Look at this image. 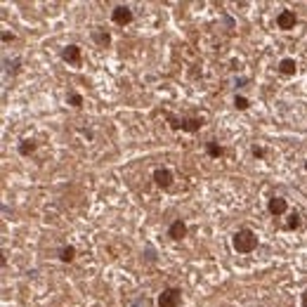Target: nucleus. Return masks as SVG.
Segmentation results:
<instances>
[{"mask_svg": "<svg viewBox=\"0 0 307 307\" xmlns=\"http://www.w3.org/2000/svg\"><path fill=\"white\" fill-rule=\"evenodd\" d=\"M232 248L241 255L253 253L255 248H258V234H255L253 229H248V227H241V229L234 232V236H232Z\"/></svg>", "mask_w": 307, "mask_h": 307, "instance_id": "obj_1", "label": "nucleus"}, {"mask_svg": "<svg viewBox=\"0 0 307 307\" xmlns=\"http://www.w3.org/2000/svg\"><path fill=\"white\" fill-rule=\"evenodd\" d=\"M159 307H180L182 305V291L180 288H175V286H170V288H163L159 293Z\"/></svg>", "mask_w": 307, "mask_h": 307, "instance_id": "obj_2", "label": "nucleus"}, {"mask_svg": "<svg viewBox=\"0 0 307 307\" xmlns=\"http://www.w3.org/2000/svg\"><path fill=\"white\" fill-rule=\"evenodd\" d=\"M111 21L118 24V26H128V24L132 21V10H130L128 5H116V7L111 10Z\"/></svg>", "mask_w": 307, "mask_h": 307, "instance_id": "obj_3", "label": "nucleus"}, {"mask_svg": "<svg viewBox=\"0 0 307 307\" xmlns=\"http://www.w3.org/2000/svg\"><path fill=\"white\" fill-rule=\"evenodd\" d=\"M298 24V17L293 10H281L276 14V26L281 29V31H291V29H296Z\"/></svg>", "mask_w": 307, "mask_h": 307, "instance_id": "obj_4", "label": "nucleus"}, {"mask_svg": "<svg viewBox=\"0 0 307 307\" xmlns=\"http://www.w3.org/2000/svg\"><path fill=\"white\" fill-rule=\"evenodd\" d=\"M62 59L66 64H71V66H81L83 64V52H81L78 45H66L62 50Z\"/></svg>", "mask_w": 307, "mask_h": 307, "instance_id": "obj_5", "label": "nucleus"}, {"mask_svg": "<svg viewBox=\"0 0 307 307\" xmlns=\"http://www.w3.org/2000/svg\"><path fill=\"white\" fill-rule=\"evenodd\" d=\"M151 177L156 182V187H161V189H170L173 187V170L168 168H156Z\"/></svg>", "mask_w": 307, "mask_h": 307, "instance_id": "obj_6", "label": "nucleus"}, {"mask_svg": "<svg viewBox=\"0 0 307 307\" xmlns=\"http://www.w3.org/2000/svg\"><path fill=\"white\" fill-rule=\"evenodd\" d=\"M168 236L173 239V241H182L184 236H187V222L182 220V218H177V220H173L168 227Z\"/></svg>", "mask_w": 307, "mask_h": 307, "instance_id": "obj_7", "label": "nucleus"}, {"mask_svg": "<svg viewBox=\"0 0 307 307\" xmlns=\"http://www.w3.org/2000/svg\"><path fill=\"white\" fill-rule=\"evenodd\" d=\"M267 211L272 213L274 218H279V215H284V213L288 211V201L284 199V196H272L269 203H267Z\"/></svg>", "mask_w": 307, "mask_h": 307, "instance_id": "obj_8", "label": "nucleus"}, {"mask_svg": "<svg viewBox=\"0 0 307 307\" xmlns=\"http://www.w3.org/2000/svg\"><path fill=\"white\" fill-rule=\"evenodd\" d=\"M90 36H92L95 45H99V47H109V45H111V33L106 31L104 26H95V29L90 31Z\"/></svg>", "mask_w": 307, "mask_h": 307, "instance_id": "obj_9", "label": "nucleus"}, {"mask_svg": "<svg viewBox=\"0 0 307 307\" xmlns=\"http://www.w3.org/2000/svg\"><path fill=\"white\" fill-rule=\"evenodd\" d=\"M276 71L281 76H296V71H298V62L293 59V57H284L281 62L276 64Z\"/></svg>", "mask_w": 307, "mask_h": 307, "instance_id": "obj_10", "label": "nucleus"}, {"mask_svg": "<svg viewBox=\"0 0 307 307\" xmlns=\"http://www.w3.org/2000/svg\"><path fill=\"white\" fill-rule=\"evenodd\" d=\"M203 128V118L194 116V118H180V130L182 132H199Z\"/></svg>", "mask_w": 307, "mask_h": 307, "instance_id": "obj_11", "label": "nucleus"}, {"mask_svg": "<svg viewBox=\"0 0 307 307\" xmlns=\"http://www.w3.org/2000/svg\"><path fill=\"white\" fill-rule=\"evenodd\" d=\"M206 154H208L211 159H220V156L224 154V149L220 147V142L211 139V142H206Z\"/></svg>", "mask_w": 307, "mask_h": 307, "instance_id": "obj_12", "label": "nucleus"}, {"mask_svg": "<svg viewBox=\"0 0 307 307\" xmlns=\"http://www.w3.org/2000/svg\"><path fill=\"white\" fill-rule=\"evenodd\" d=\"M36 149H38V142H36V139H21L19 142V154L21 156H31Z\"/></svg>", "mask_w": 307, "mask_h": 307, "instance_id": "obj_13", "label": "nucleus"}, {"mask_svg": "<svg viewBox=\"0 0 307 307\" xmlns=\"http://www.w3.org/2000/svg\"><path fill=\"white\" fill-rule=\"evenodd\" d=\"M74 258H76L74 246H64V248H59V260H62V263H74Z\"/></svg>", "mask_w": 307, "mask_h": 307, "instance_id": "obj_14", "label": "nucleus"}, {"mask_svg": "<svg viewBox=\"0 0 307 307\" xmlns=\"http://www.w3.org/2000/svg\"><path fill=\"white\" fill-rule=\"evenodd\" d=\"M300 224H303V215H300V213H298V211H293V213H291V215H288L286 229H298Z\"/></svg>", "mask_w": 307, "mask_h": 307, "instance_id": "obj_15", "label": "nucleus"}, {"mask_svg": "<svg viewBox=\"0 0 307 307\" xmlns=\"http://www.w3.org/2000/svg\"><path fill=\"white\" fill-rule=\"evenodd\" d=\"M66 102L74 106V109H81V106H83V95H78V92H69Z\"/></svg>", "mask_w": 307, "mask_h": 307, "instance_id": "obj_16", "label": "nucleus"}, {"mask_svg": "<svg viewBox=\"0 0 307 307\" xmlns=\"http://www.w3.org/2000/svg\"><path fill=\"white\" fill-rule=\"evenodd\" d=\"M234 106H236L239 111H246V109L251 106V99H248V97H241V95H236V97H234Z\"/></svg>", "mask_w": 307, "mask_h": 307, "instance_id": "obj_17", "label": "nucleus"}, {"mask_svg": "<svg viewBox=\"0 0 307 307\" xmlns=\"http://www.w3.org/2000/svg\"><path fill=\"white\" fill-rule=\"evenodd\" d=\"M5 66H7V74L14 76L17 71H19V59H12V62L10 59H5Z\"/></svg>", "mask_w": 307, "mask_h": 307, "instance_id": "obj_18", "label": "nucleus"}, {"mask_svg": "<svg viewBox=\"0 0 307 307\" xmlns=\"http://www.w3.org/2000/svg\"><path fill=\"white\" fill-rule=\"evenodd\" d=\"M166 121H168V123H170V128H173V130H180V118H177V116H173L170 111H166Z\"/></svg>", "mask_w": 307, "mask_h": 307, "instance_id": "obj_19", "label": "nucleus"}, {"mask_svg": "<svg viewBox=\"0 0 307 307\" xmlns=\"http://www.w3.org/2000/svg\"><path fill=\"white\" fill-rule=\"evenodd\" d=\"M251 154H253L255 159H265V149H263V147H258V144H255V147L251 149Z\"/></svg>", "mask_w": 307, "mask_h": 307, "instance_id": "obj_20", "label": "nucleus"}, {"mask_svg": "<svg viewBox=\"0 0 307 307\" xmlns=\"http://www.w3.org/2000/svg\"><path fill=\"white\" fill-rule=\"evenodd\" d=\"M2 43H14V33L2 31Z\"/></svg>", "mask_w": 307, "mask_h": 307, "instance_id": "obj_21", "label": "nucleus"}, {"mask_svg": "<svg viewBox=\"0 0 307 307\" xmlns=\"http://www.w3.org/2000/svg\"><path fill=\"white\" fill-rule=\"evenodd\" d=\"M303 307H307V288L303 291Z\"/></svg>", "mask_w": 307, "mask_h": 307, "instance_id": "obj_22", "label": "nucleus"}, {"mask_svg": "<svg viewBox=\"0 0 307 307\" xmlns=\"http://www.w3.org/2000/svg\"><path fill=\"white\" fill-rule=\"evenodd\" d=\"M305 170H307V163H305Z\"/></svg>", "mask_w": 307, "mask_h": 307, "instance_id": "obj_23", "label": "nucleus"}]
</instances>
